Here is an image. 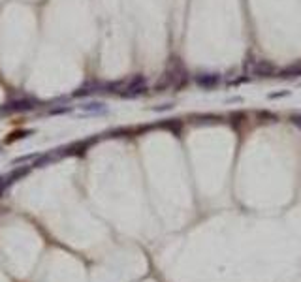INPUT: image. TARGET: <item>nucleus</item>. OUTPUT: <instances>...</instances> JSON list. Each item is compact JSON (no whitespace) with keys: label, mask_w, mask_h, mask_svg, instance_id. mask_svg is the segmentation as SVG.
<instances>
[{"label":"nucleus","mask_w":301,"mask_h":282,"mask_svg":"<svg viewBox=\"0 0 301 282\" xmlns=\"http://www.w3.org/2000/svg\"><path fill=\"white\" fill-rule=\"evenodd\" d=\"M277 66L271 63V61H266V59H250L245 63V72L250 73L252 77H275L277 75ZM248 75V77H250Z\"/></svg>","instance_id":"1"},{"label":"nucleus","mask_w":301,"mask_h":282,"mask_svg":"<svg viewBox=\"0 0 301 282\" xmlns=\"http://www.w3.org/2000/svg\"><path fill=\"white\" fill-rule=\"evenodd\" d=\"M194 81H196V85H198L200 89L215 91V89H218L220 83H222V75L216 72H202L194 77Z\"/></svg>","instance_id":"2"},{"label":"nucleus","mask_w":301,"mask_h":282,"mask_svg":"<svg viewBox=\"0 0 301 282\" xmlns=\"http://www.w3.org/2000/svg\"><path fill=\"white\" fill-rule=\"evenodd\" d=\"M277 77H280V79H296V77H301V61H296V63L284 66V68H279L277 70Z\"/></svg>","instance_id":"3"},{"label":"nucleus","mask_w":301,"mask_h":282,"mask_svg":"<svg viewBox=\"0 0 301 282\" xmlns=\"http://www.w3.org/2000/svg\"><path fill=\"white\" fill-rule=\"evenodd\" d=\"M290 91H280V93H269L268 98L269 100H277V98H286V96H290Z\"/></svg>","instance_id":"4"},{"label":"nucleus","mask_w":301,"mask_h":282,"mask_svg":"<svg viewBox=\"0 0 301 282\" xmlns=\"http://www.w3.org/2000/svg\"><path fill=\"white\" fill-rule=\"evenodd\" d=\"M292 121H294V125L300 126V128H301V115H296L294 119H292Z\"/></svg>","instance_id":"5"}]
</instances>
